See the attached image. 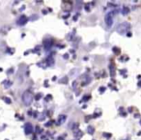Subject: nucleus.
Returning a JSON list of instances; mask_svg holds the SVG:
<instances>
[{"instance_id":"f257e3e1","label":"nucleus","mask_w":141,"mask_h":140,"mask_svg":"<svg viewBox=\"0 0 141 140\" xmlns=\"http://www.w3.org/2000/svg\"><path fill=\"white\" fill-rule=\"evenodd\" d=\"M33 95L30 91H25L22 95V101L25 105H30L33 101Z\"/></svg>"},{"instance_id":"f03ea898","label":"nucleus","mask_w":141,"mask_h":140,"mask_svg":"<svg viewBox=\"0 0 141 140\" xmlns=\"http://www.w3.org/2000/svg\"><path fill=\"white\" fill-rule=\"evenodd\" d=\"M129 28V24L127 23V22H124V23H121L118 28H117V31L119 34H121V35H125L126 33H127V30Z\"/></svg>"},{"instance_id":"7ed1b4c3","label":"nucleus","mask_w":141,"mask_h":140,"mask_svg":"<svg viewBox=\"0 0 141 140\" xmlns=\"http://www.w3.org/2000/svg\"><path fill=\"white\" fill-rule=\"evenodd\" d=\"M105 21L108 27H111L113 24V13H108L105 17Z\"/></svg>"},{"instance_id":"20e7f679","label":"nucleus","mask_w":141,"mask_h":140,"mask_svg":"<svg viewBox=\"0 0 141 140\" xmlns=\"http://www.w3.org/2000/svg\"><path fill=\"white\" fill-rule=\"evenodd\" d=\"M24 132L26 134H30L33 132V126L30 123H26L24 126Z\"/></svg>"},{"instance_id":"39448f33","label":"nucleus","mask_w":141,"mask_h":140,"mask_svg":"<svg viewBox=\"0 0 141 140\" xmlns=\"http://www.w3.org/2000/svg\"><path fill=\"white\" fill-rule=\"evenodd\" d=\"M67 119V116L64 114H61L58 116V120H57V125H62L63 123H65V121Z\"/></svg>"},{"instance_id":"423d86ee","label":"nucleus","mask_w":141,"mask_h":140,"mask_svg":"<svg viewBox=\"0 0 141 140\" xmlns=\"http://www.w3.org/2000/svg\"><path fill=\"white\" fill-rule=\"evenodd\" d=\"M26 22H27V17L25 16H21L17 20V24L18 25H24Z\"/></svg>"},{"instance_id":"0eeeda50","label":"nucleus","mask_w":141,"mask_h":140,"mask_svg":"<svg viewBox=\"0 0 141 140\" xmlns=\"http://www.w3.org/2000/svg\"><path fill=\"white\" fill-rule=\"evenodd\" d=\"M51 45H52V43H51L50 41H48V42H45V43H44V48H45L46 50H48L49 48H51Z\"/></svg>"},{"instance_id":"6e6552de","label":"nucleus","mask_w":141,"mask_h":140,"mask_svg":"<svg viewBox=\"0 0 141 140\" xmlns=\"http://www.w3.org/2000/svg\"><path fill=\"white\" fill-rule=\"evenodd\" d=\"M81 136H82V132H80V130L74 132V137H76V138H80Z\"/></svg>"},{"instance_id":"1a4fd4ad","label":"nucleus","mask_w":141,"mask_h":140,"mask_svg":"<svg viewBox=\"0 0 141 140\" xmlns=\"http://www.w3.org/2000/svg\"><path fill=\"white\" fill-rule=\"evenodd\" d=\"M94 132H95V128H93V127H88L87 128V132H88L89 134H93Z\"/></svg>"},{"instance_id":"9d476101","label":"nucleus","mask_w":141,"mask_h":140,"mask_svg":"<svg viewBox=\"0 0 141 140\" xmlns=\"http://www.w3.org/2000/svg\"><path fill=\"white\" fill-rule=\"evenodd\" d=\"M48 64H49V66H52V65L54 64V60H53L51 57H49V59H48Z\"/></svg>"},{"instance_id":"9b49d317","label":"nucleus","mask_w":141,"mask_h":140,"mask_svg":"<svg viewBox=\"0 0 141 140\" xmlns=\"http://www.w3.org/2000/svg\"><path fill=\"white\" fill-rule=\"evenodd\" d=\"M129 8L124 7V9H123V15H127V14H129Z\"/></svg>"},{"instance_id":"f8f14e48","label":"nucleus","mask_w":141,"mask_h":140,"mask_svg":"<svg viewBox=\"0 0 141 140\" xmlns=\"http://www.w3.org/2000/svg\"><path fill=\"white\" fill-rule=\"evenodd\" d=\"M61 82H62V83H67V82H68V77L66 76L64 78H62V79H61Z\"/></svg>"},{"instance_id":"ddd939ff","label":"nucleus","mask_w":141,"mask_h":140,"mask_svg":"<svg viewBox=\"0 0 141 140\" xmlns=\"http://www.w3.org/2000/svg\"><path fill=\"white\" fill-rule=\"evenodd\" d=\"M113 50H114V52L116 53V54H118V53H120V49L118 48H113Z\"/></svg>"},{"instance_id":"4468645a","label":"nucleus","mask_w":141,"mask_h":140,"mask_svg":"<svg viewBox=\"0 0 141 140\" xmlns=\"http://www.w3.org/2000/svg\"><path fill=\"white\" fill-rule=\"evenodd\" d=\"M102 135L105 136V137H106V138H109V137H110V136H111V133H104V134H102Z\"/></svg>"},{"instance_id":"2eb2a0df","label":"nucleus","mask_w":141,"mask_h":140,"mask_svg":"<svg viewBox=\"0 0 141 140\" xmlns=\"http://www.w3.org/2000/svg\"><path fill=\"white\" fill-rule=\"evenodd\" d=\"M4 100L6 101V102H7V104H11V102H12V101H11V100H10L9 98H4Z\"/></svg>"},{"instance_id":"dca6fc26","label":"nucleus","mask_w":141,"mask_h":140,"mask_svg":"<svg viewBox=\"0 0 141 140\" xmlns=\"http://www.w3.org/2000/svg\"><path fill=\"white\" fill-rule=\"evenodd\" d=\"M100 89H101V90H100V92H101V93L105 92V87H101Z\"/></svg>"},{"instance_id":"f3484780","label":"nucleus","mask_w":141,"mask_h":140,"mask_svg":"<svg viewBox=\"0 0 141 140\" xmlns=\"http://www.w3.org/2000/svg\"><path fill=\"white\" fill-rule=\"evenodd\" d=\"M41 96H42V94H38V95H37V97H36V100H40Z\"/></svg>"},{"instance_id":"a211bd4d","label":"nucleus","mask_w":141,"mask_h":140,"mask_svg":"<svg viewBox=\"0 0 141 140\" xmlns=\"http://www.w3.org/2000/svg\"><path fill=\"white\" fill-rule=\"evenodd\" d=\"M89 99H90V96H85V98L84 99H83V100H89Z\"/></svg>"},{"instance_id":"6ab92c4d","label":"nucleus","mask_w":141,"mask_h":140,"mask_svg":"<svg viewBox=\"0 0 141 140\" xmlns=\"http://www.w3.org/2000/svg\"><path fill=\"white\" fill-rule=\"evenodd\" d=\"M68 54H64V56H63V57H64L65 59H68Z\"/></svg>"},{"instance_id":"aec40b11","label":"nucleus","mask_w":141,"mask_h":140,"mask_svg":"<svg viewBox=\"0 0 141 140\" xmlns=\"http://www.w3.org/2000/svg\"><path fill=\"white\" fill-rule=\"evenodd\" d=\"M138 87H141V80L138 82Z\"/></svg>"},{"instance_id":"412c9836","label":"nucleus","mask_w":141,"mask_h":140,"mask_svg":"<svg viewBox=\"0 0 141 140\" xmlns=\"http://www.w3.org/2000/svg\"><path fill=\"white\" fill-rule=\"evenodd\" d=\"M140 125H141V120H140Z\"/></svg>"}]
</instances>
